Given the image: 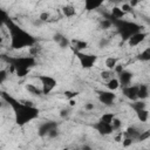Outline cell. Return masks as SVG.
Returning <instances> with one entry per match:
<instances>
[{"mask_svg": "<svg viewBox=\"0 0 150 150\" xmlns=\"http://www.w3.org/2000/svg\"><path fill=\"white\" fill-rule=\"evenodd\" d=\"M59 135H60V131H59V127H57V128H54V129H52V130L49 131L48 137H49V138H56Z\"/></svg>", "mask_w": 150, "mask_h": 150, "instance_id": "e575fe53", "label": "cell"}, {"mask_svg": "<svg viewBox=\"0 0 150 150\" xmlns=\"http://www.w3.org/2000/svg\"><path fill=\"white\" fill-rule=\"evenodd\" d=\"M69 115H70V110H69V109H66V108H64V109H61V110H60V116H61L62 118L68 117Z\"/></svg>", "mask_w": 150, "mask_h": 150, "instance_id": "8d00e7d4", "label": "cell"}, {"mask_svg": "<svg viewBox=\"0 0 150 150\" xmlns=\"http://www.w3.org/2000/svg\"><path fill=\"white\" fill-rule=\"evenodd\" d=\"M139 132L141 131L137 128H135V127H128L127 130L123 132V136L124 137H130L132 139H137V137L139 136Z\"/></svg>", "mask_w": 150, "mask_h": 150, "instance_id": "ffe728a7", "label": "cell"}, {"mask_svg": "<svg viewBox=\"0 0 150 150\" xmlns=\"http://www.w3.org/2000/svg\"><path fill=\"white\" fill-rule=\"evenodd\" d=\"M109 43H110V40H109V39H107V38H102V39L98 41V47L104 48V47H107Z\"/></svg>", "mask_w": 150, "mask_h": 150, "instance_id": "d590c367", "label": "cell"}, {"mask_svg": "<svg viewBox=\"0 0 150 150\" xmlns=\"http://www.w3.org/2000/svg\"><path fill=\"white\" fill-rule=\"evenodd\" d=\"M137 59L139 61H143V62H149L150 61V46L144 48L138 55H137Z\"/></svg>", "mask_w": 150, "mask_h": 150, "instance_id": "603a6c76", "label": "cell"}, {"mask_svg": "<svg viewBox=\"0 0 150 150\" xmlns=\"http://www.w3.org/2000/svg\"><path fill=\"white\" fill-rule=\"evenodd\" d=\"M63 36H64V35H62V34H60V33H56V34H54L53 39H54V41H55L56 43H59V42H60V40H61Z\"/></svg>", "mask_w": 150, "mask_h": 150, "instance_id": "60d3db41", "label": "cell"}, {"mask_svg": "<svg viewBox=\"0 0 150 150\" xmlns=\"http://www.w3.org/2000/svg\"><path fill=\"white\" fill-rule=\"evenodd\" d=\"M149 138H150V129L144 130V131H141V132H139V136L137 137V141L144 142V141H146V139H149Z\"/></svg>", "mask_w": 150, "mask_h": 150, "instance_id": "83f0119b", "label": "cell"}, {"mask_svg": "<svg viewBox=\"0 0 150 150\" xmlns=\"http://www.w3.org/2000/svg\"><path fill=\"white\" fill-rule=\"evenodd\" d=\"M76 100L75 98H70V100H68V105L70 107V108H73V107H75L76 105Z\"/></svg>", "mask_w": 150, "mask_h": 150, "instance_id": "ee69618b", "label": "cell"}, {"mask_svg": "<svg viewBox=\"0 0 150 150\" xmlns=\"http://www.w3.org/2000/svg\"><path fill=\"white\" fill-rule=\"evenodd\" d=\"M38 79L40 80L41 82V89H42V93L43 95H49L57 86V81L55 77L50 76V75H38Z\"/></svg>", "mask_w": 150, "mask_h": 150, "instance_id": "8992f818", "label": "cell"}, {"mask_svg": "<svg viewBox=\"0 0 150 150\" xmlns=\"http://www.w3.org/2000/svg\"><path fill=\"white\" fill-rule=\"evenodd\" d=\"M105 87H107V89L112 90V91H116L117 89H120L121 83H120L118 77H111L109 81L105 82Z\"/></svg>", "mask_w": 150, "mask_h": 150, "instance_id": "ac0fdd59", "label": "cell"}, {"mask_svg": "<svg viewBox=\"0 0 150 150\" xmlns=\"http://www.w3.org/2000/svg\"><path fill=\"white\" fill-rule=\"evenodd\" d=\"M59 124L55 121H45L42 123H40V125L38 127V135L40 137H46L48 136L49 131L54 128H57Z\"/></svg>", "mask_w": 150, "mask_h": 150, "instance_id": "30bf717a", "label": "cell"}, {"mask_svg": "<svg viewBox=\"0 0 150 150\" xmlns=\"http://www.w3.org/2000/svg\"><path fill=\"white\" fill-rule=\"evenodd\" d=\"M88 48V42L81 39H71L70 40V49L73 52H84Z\"/></svg>", "mask_w": 150, "mask_h": 150, "instance_id": "4fadbf2b", "label": "cell"}, {"mask_svg": "<svg viewBox=\"0 0 150 150\" xmlns=\"http://www.w3.org/2000/svg\"><path fill=\"white\" fill-rule=\"evenodd\" d=\"M76 56V59L80 62V66L82 69H90L94 67V64L97 62L98 56L95 54H87L84 52H73Z\"/></svg>", "mask_w": 150, "mask_h": 150, "instance_id": "5b68a950", "label": "cell"}, {"mask_svg": "<svg viewBox=\"0 0 150 150\" xmlns=\"http://www.w3.org/2000/svg\"><path fill=\"white\" fill-rule=\"evenodd\" d=\"M61 11H62V14H63L66 18H69V19L76 15V9H75V7H74L73 5H70V4L62 6Z\"/></svg>", "mask_w": 150, "mask_h": 150, "instance_id": "9a60e30c", "label": "cell"}, {"mask_svg": "<svg viewBox=\"0 0 150 150\" xmlns=\"http://www.w3.org/2000/svg\"><path fill=\"white\" fill-rule=\"evenodd\" d=\"M150 88L148 84H138V100H145L149 97Z\"/></svg>", "mask_w": 150, "mask_h": 150, "instance_id": "e0dca14e", "label": "cell"}, {"mask_svg": "<svg viewBox=\"0 0 150 150\" xmlns=\"http://www.w3.org/2000/svg\"><path fill=\"white\" fill-rule=\"evenodd\" d=\"M111 125H112V129H114V131H116V130H120V129H121V127H122V121H121L120 118L115 117V118H114V121H112V123H111Z\"/></svg>", "mask_w": 150, "mask_h": 150, "instance_id": "1f68e13d", "label": "cell"}, {"mask_svg": "<svg viewBox=\"0 0 150 150\" xmlns=\"http://www.w3.org/2000/svg\"><path fill=\"white\" fill-rule=\"evenodd\" d=\"M25 89L28 91V94L34 95V96H41V95H43L42 89L38 88V87H36L35 84H33V83H26V84H25Z\"/></svg>", "mask_w": 150, "mask_h": 150, "instance_id": "2e32d148", "label": "cell"}, {"mask_svg": "<svg viewBox=\"0 0 150 150\" xmlns=\"http://www.w3.org/2000/svg\"><path fill=\"white\" fill-rule=\"evenodd\" d=\"M115 117H116V116H115L114 112H104V114L100 117V121H102V122H104V123H109V124H111Z\"/></svg>", "mask_w": 150, "mask_h": 150, "instance_id": "d4e9b609", "label": "cell"}, {"mask_svg": "<svg viewBox=\"0 0 150 150\" xmlns=\"http://www.w3.org/2000/svg\"><path fill=\"white\" fill-rule=\"evenodd\" d=\"M117 77H118V80H120L121 87H125V86L131 84V81H132L134 74H132L130 70L123 69V70H122L120 74H117Z\"/></svg>", "mask_w": 150, "mask_h": 150, "instance_id": "7c38bea8", "label": "cell"}, {"mask_svg": "<svg viewBox=\"0 0 150 150\" xmlns=\"http://www.w3.org/2000/svg\"><path fill=\"white\" fill-rule=\"evenodd\" d=\"M94 108H95L94 103H86V104H84V109H86L87 111H90V110H93Z\"/></svg>", "mask_w": 150, "mask_h": 150, "instance_id": "b9f144b4", "label": "cell"}, {"mask_svg": "<svg viewBox=\"0 0 150 150\" xmlns=\"http://www.w3.org/2000/svg\"><path fill=\"white\" fill-rule=\"evenodd\" d=\"M110 20L112 21V26L117 29V32L121 35L123 41H127L131 35H134L137 32L143 30V28H144V26H142L137 22L127 21V20H123V19H112V18H110Z\"/></svg>", "mask_w": 150, "mask_h": 150, "instance_id": "3957f363", "label": "cell"}, {"mask_svg": "<svg viewBox=\"0 0 150 150\" xmlns=\"http://www.w3.org/2000/svg\"><path fill=\"white\" fill-rule=\"evenodd\" d=\"M6 77H7V71H6L5 69H1V70H0V82L4 83L5 80H6Z\"/></svg>", "mask_w": 150, "mask_h": 150, "instance_id": "74e56055", "label": "cell"}, {"mask_svg": "<svg viewBox=\"0 0 150 150\" xmlns=\"http://www.w3.org/2000/svg\"><path fill=\"white\" fill-rule=\"evenodd\" d=\"M2 25H5L9 33V48L13 50H19L22 48H29L34 45H36L38 40L27 30H25L22 27H20L18 23H15L11 18L6 16V13H4Z\"/></svg>", "mask_w": 150, "mask_h": 150, "instance_id": "7a4b0ae2", "label": "cell"}, {"mask_svg": "<svg viewBox=\"0 0 150 150\" xmlns=\"http://www.w3.org/2000/svg\"><path fill=\"white\" fill-rule=\"evenodd\" d=\"M123 137H124V136H123V132H118V134H117V135L114 137V141H115L116 143H120V142L122 143V141H123Z\"/></svg>", "mask_w": 150, "mask_h": 150, "instance_id": "f35d334b", "label": "cell"}, {"mask_svg": "<svg viewBox=\"0 0 150 150\" xmlns=\"http://www.w3.org/2000/svg\"><path fill=\"white\" fill-rule=\"evenodd\" d=\"M110 14H111L112 19H123L127 15V13L121 8V6H114L111 8V13Z\"/></svg>", "mask_w": 150, "mask_h": 150, "instance_id": "44dd1931", "label": "cell"}, {"mask_svg": "<svg viewBox=\"0 0 150 150\" xmlns=\"http://www.w3.org/2000/svg\"><path fill=\"white\" fill-rule=\"evenodd\" d=\"M40 52H41V47L38 46V45H34V46L28 48V54L32 55V56H35V57L40 54Z\"/></svg>", "mask_w": 150, "mask_h": 150, "instance_id": "4316f807", "label": "cell"}, {"mask_svg": "<svg viewBox=\"0 0 150 150\" xmlns=\"http://www.w3.org/2000/svg\"><path fill=\"white\" fill-rule=\"evenodd\" d=\"M135 112H136V116H137V118H138V121H139V122H146V121L149 120L150 111H149L146 108L135 110Z\"/></svg>", "mask_w": 150, "mask_h": 150, "instance_id": "d6986e66", "label": "cell"}, {"mask_svg": "<svg viewBox=\"0 0 150 150\" xmlns=\"http://www.w3.org/2000/svg\"><path fill=\"white\" fill-rule=\"evenodd\" d=\"M122 94L129 101L138 100V84H129V86L122 87Z\"/></svg>", "mask_w": 150, "mask_h": 150, "instance_id": "9c48e42d", "label": "cell"}, {"mask_svg": "<svg viewBox=\"0 0 150 150\" xmlns=\"http://www.w3.org/2000/svg\"><path fill=\"white\" fill-rule=\"evenodd\" d=\"M148 36H149V33H148V32H144V30L137 32V33H135L134 35H131V36L127 40L128 46H129V47H137L138 45H141L142 42H144Z\"/></svg>", "mask_w": 150, "mask_h": 150, "instance_id": "ba28073f", "label": "cell"}, {"mask_svg": "<svg viewBox=\"0 0 150 150\" xmlns=\"http://www.w3.org/2000/svg\"><path fill=\"white\" fill-rule=\"evenodd\" d=\"M118 63V59L115 57V56H108L105 60H104V66L107 69H110V70H114L115 67L117 66Z\"/></svg>", "mask_w": 150, "mask_h": 150, "instance_id": "7402d4cb", "label": "cell"}, {"mask_svg": "<svg viewBox=\"0 0 150 150\" xmlns=\"http://www.w3.org/2000/svg\"><path fill=\"white\" fill-rule=\"evenodd\" d=\"M39 20L41 22H47L50 20V13L49 12H41L39 14Z\"/></svg>", "mask_w": 150, "mask_h": 150, "instance_id": "4dcf8cb0", "label": "cell"}, {"mask_svg": "<svg viewBox=\"0 0 150 150\" xmlns=\"http://www.w3.org/2000/svg\"><path fill=\"white\" fill-rule=\"evenodd\" d=\"M130 107L135 111V110H138V109L146 108V103L144 102V100H136V101H132V103H130Z\"/></svg>", "mask_w": 150, "mask_h": 150, "instance_id": "cb8c5ba5", "label": "cell"}, {"mask_svg": "<svg viewBox=\"0 0 150 150\" xmlns=\"http://www.w3.org/2000/svg\"><path fill=\"white\" fill-rule=\"evenodd\" d=\"M97 98L102 104L109 107V105L114 104V102L116 101L117 96H116L115 91L109 90V89L108 90H97Z\"/></svg>", "mask_w": 150, "mask_h": 150, "instance_id": "52a82bcc", "label": "cell"}, {"mask_svg": "<svg viewBox=\"0 0 150 150\" xmlns=\"http://www.w3.org/2000/svg\"><path fill=\"white\" fill-rule=\"evenodd\" d=\"M134 141H135V139H132V138H130V137H123L122 145H123L124 148H129V146H131V144L134 143Z\"/></svg>", "mask_w": 150, "mask_h": 150, "instance_id": "d6a6232c", "label": "cell"}, {"mask_svg": "<svg viewBox=\"0 0 150 150\" xmlns=\"http://www.w3.org/2000/svg\"><path fill=\"white\" fill-rule=\"evenodd\" d=\"M141 2H142V0H129V4H130V6H131L132 8L137 7Z\"/></svg>", "mask_w": 150, "mask_h": 150, "instance_id": "ab89813d", "label": "cell"}, {"mask_svg": "<svg viewBox=\"0 0 150 150\" xmlns=\"http://www.w3.org/2000/svg\"><path fill=\"white\" fill-rule=\"evenodd\" d=\"M121 8L127 13V14H129V13H132V7L130 6V4L129 2H124V4H122V6H121Z\"/></svg>", "mask_w": 150, "mask_h": 150, "instance_id": "836d02e7", "label": "cell"}, {"mask_svg": "<svg viewBox=\"0 0 150 150\" xmlns=\"http://www.w3.org/2000/svg\"><path fill=\"white\" fill-rule=\"evenodd\" d=\"M83 1H84V9L89 13V12L98 9L105 0H83Z\"/></svg>", "mask_w": 150, "mask_h": 150, "instance_id": "5bb4252c", "label": "cell"}, {"mask_svg": "<svg viewBox=\"0 0 150 150\" xmlns=\"http://www.w3.org/2000/svg\"><path fill=\"white\" fill-rule=\"evenodd\" d=\"M93 128L102 136H108V135H111L114 132V129H112V125L109 124V123H104L102 121H97L93 124Z\"/></svg>", "mask_w": 150, "mask_h": 150, "instance_id": "8fae6325", "label": "cell"}, {"mask_svg": "<svg viewBox=\"0 0 150 150\" xmlns=\"http://www.w3.org/2000/svg\"><path fill=\"white\" fill-rule=\"evenodd\" d=\"M82 149H87V150H90L91 148H90V146H88V145H83V146H82Z\"/></svg>", "mask_w": 150, "mask_h": 150, "instance_id": "f6af8a7d", "label": "cell"}, {"mask_svg": "<svg viewBox=\"0 0 150 150\" xmlns=\"http://www.w3.org/2000/svg\"><path fill=\"white\" fill-rule=\"evenodd\" d=\"M100 27H101L102 29H109V28L112 27V21H111L110 19H103V20H101V22H100Z\"/></svg>", "mask_w": 150, "mask_h": 150, "instance_id": "f1b7e54d", "label": "cell"}, {"mask_svg": "<svg viewBox=\"0 0 150 150\" xmlns=\"http://www.w3.org/2000/svg\"><path fill=\"white\" fill-rule=\"evenodd\" d=\"M122 70H123V67H122V64L117 63V66H116V67H115V69H114V73H116V74H120Z\"/></svg>", "mask_w": 150, "mask_h": 150, "instance_id": "7bdbcfd3", "label": "cell"}, {"mask_svg": "<svg viewBox=\"0 0 150 150\" xmlns=\"http://www.w3.org/2000/svg\"><path fill=\"white\" fill-rule=\"evenodd\" d=\"M1 97L12 108L13 114H14V122L16 125L25 127L26 124L30 123L32 121L39 118L40 110L35 105H29V104L25 103L22 100H16L5 91L1 93Z\"/></svg>", "mask_w": 150, "mask_h": 150, "instance_id": "6da1fadb", "label": "cell"}, {"mask_svg": "<svg viewBox=\"0 0 150 150\" xmlns=\"http://www.w3.org/2000/svg\"><path fill=\"white\" fill-rule=\"evenodd\" d=\"M63 94H64V97H66L67 100L76 98V97L80 95V93H79V91H76V90H66Z\"/></svg>", "mask_w": 150, "mask_h": 150, "instance_id": "f546056e", "label": "cell"}, {"mask_svg": "<svg viewBox=\"0 0 150 150\" xmlns=\"http://www.w3.org/2000/svg\"><path fill=\"white\" fill-rule=\"evenodd\" d=\"M114 75V70H110V69H105V70H102L101 73H100V76H101V79L103 80V81H109L111 77H114L112 76Z\"/></svg>", "mask_w": 150, "mask_h": 150, "instance_id": "484cf974", "label": "cell"}, {"mask_svg": "<svg viewBox=\"0 0 150 150\" xmlns=\"http://www.w3.org/2000/svg\"><path fill=\"white\" fill-rule=\"evenodd\" d=\"M9 63V73H14L18 69H32L36 64V57L28 55V56H9L4 57Z\"/></svg>", "mask_w": 150, "mask_h": 150, "instance_id": "277c9868", "label": "cell"}]
</instances>
